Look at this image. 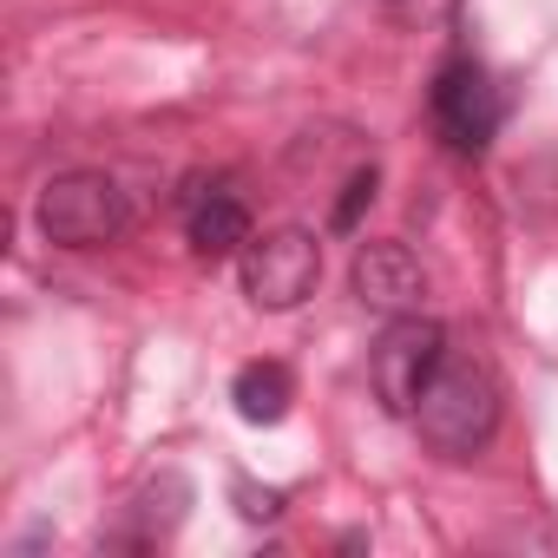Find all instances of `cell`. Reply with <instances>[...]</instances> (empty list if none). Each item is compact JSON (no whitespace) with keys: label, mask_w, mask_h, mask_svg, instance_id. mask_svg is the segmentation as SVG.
Returning a JSON list of instances; mask_svg holds the SVG:
<instances>
[{"label":"cell","mask_w":558,"mask_h":558,"mask_svg":"<svg viewBox=\"0 0 558 558\" xmlns=\"http://www.w3.org/2000/svg\"><path fill=\"white\" fill-rule=\"evenodd\" d=\"M414 427H421V447L440 453V460L486 453L493 434H499V381L480 362L447 355L434 368V381L421 388V401H414Z\"/></svg>","instance_id":"obj_1"},{"label":"cell","mask_w":558,"mask_h":558,"mask_svg":"<svg viewBox=\"0 0 558 558\" xmlns=\"http://www.w3.org/2000/svg\"><path fill=\"white\" fill-rule=\"evenodd\" d=\"M125 223H132V204H125L119 178H106V171H60L40 191V230L60 250H106L125 236Z\"/></svg>","instance_id":"obj_2"},{"label":"cell","mask_w":558,"mask_h":558,"mask_svg":"<svg viewBox=\"0 0 558 558\" xmlns=\"http://www.w3.org/2000/svg\"><path fill=\"white\" fill-rule=\"evenodd\" d=\"M236 269H243V296L256 310H296L316 290V276H323V243H316V230L283 223V230L250 236Z\"/></svg>","instance_id":"obj_3"},{"label":"cell","mask_w":558,"mask_h":558,"mask_svg":"<svg viewBox=\"0 0 558 558\" xmlns=\"http://www.w3.org/2000/svg\"><path fill=\"white\" fill-rule=\"evenodd\" d=\"M427 112H434V132L447 138V151H460V158H480V151L493 145L499 119H506V99H499L493 73H486L480 60H466V53H460V60H447V66L434 73Z\"/></svg>","instance_id":"obj_4"},{"label":"cell","mask_w":558,"mask_h":558,"mask_svg":"<svg viewBox=\"0 0 558 558\" xmlns=\"http://www.w3.org/2000/svg\"><path fill=\"white\" fill-rule=\"evenodd\" d=\"M447 362V329L427 323V316H388L375 355H368V381H375V401L388 414H414L421 388L434 381V368Z\"/></svg>","instance_id":"obj_5"},{"label":"cell","mask_w":558,"mask_h":558,"mask_svg":"<svg viewBox=\"0 0 558 558\" xmlns=\"http://www.w3.org/2000/svg\"><path fill=\"white\" fill-rule=\"evenodd\" d=\"M349 283L368 310L381 316H421V296H427V269L408 243H362L355 263H349Z\"/></svg>","instance_id":"obj_6"},{"label":"cell","mask_w":558,"mask_h":558,"mask_svg":"<svg viewBox=\"0 0 558 558\" xmlns=\"http://www.w3.org/2000/svg\"><path fill=\"white\" fill-rule=\"evenodd\" d=\"M184 236L197 256H243L250 243V210L230 184H191L184 197Z\"/></svg>","instance_id":"obj_7"},{"label":"cell","mask_w":558,"mask_h":558,"mask_svg":"<svg viewBox=\"0 0 558 558\" xmlns=\"http://www.w3.org/2000/svg\"><path fill=\"white\" fill-rule=\"evenodd\" d=\"M230 401H236V414H243V421L269 427V421H283V414H290L296 381H290V368H283V362H243V368H236V381H230Z\"/></svg>","instance_id":"obj_8"},{"label":"cell","mask_w":558,"mask_h":558,"mask_svg":"<svg viewBox=\"0 0 558 558\" xmlns=\"http://www.w3.org/2000/svg\"><path fill=\"white\" fill-rule=\"evenodd\" d=\"M368 204H375V165L349 178V191H342V204H336V217H329V223H336V230H355Z\"/></svg>","instance_id":"obj_9"}]
</instances>
